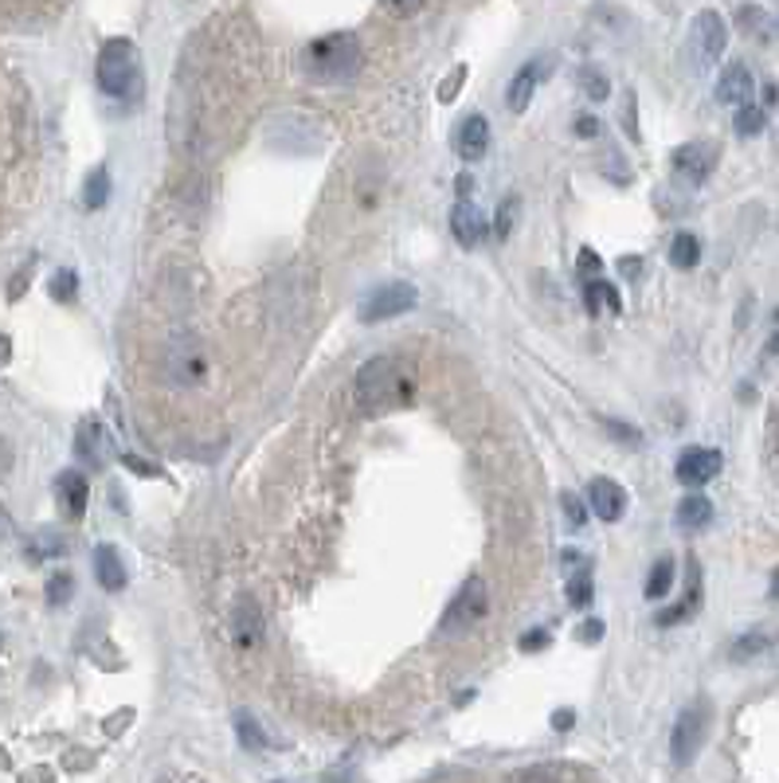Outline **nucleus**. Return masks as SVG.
<instances>
[{"mask_svg":"<svg viewBox=\"0 0 779 783\" xmlns=\"http://www.w3.org/2000/svg\"><path fill=\"white\" fill-rule=\"evenodd\" d=\"M412 400V381L392 357H373L357 373V404L368 416H388Z\"/></svg>","mask_w":779,"mask_h":783,"instance_id":"f257e3e1","label":"nucleus"},{"mask_svg":"<svg viewBox=\"0 0 779 783\" xmlns=\"http://www.w3.org/2000/svg\"><path fill=\"white\" fill-rule=\"evenodd\" d=\"M4 361H9V337H0V369H4Z\"/></svg>","mask_w":779,"mask_h":783,"instance_id":"3c124183","label":"nucleus"},{"mask_svg":"<svg viewBox=\"0 0 779 783\" xmlns=\"http://www.w3.org/2000/svg\"><path fill=\"white\" fill-rule=\"evenodd\" d=\"M462 83H467V67H455L451 75L442 79V86H439V98H442V103H451V94L462 91Z\"/></svg>","mask_w":779,"mask_h":783,"instance_id":"4c0bfd02","label":"nucleus"},{"mask_svg":"<svg viewBox=\"0 0 779 783\" xmlns=\"http://www.w3.org/2000/svg\"><path fill=\"white\" fill-rule=\"evenodd\" d=\"M717 168V145L709 141H689L682 150H674V173L686 180L689 188H701L705 180L713 177Z\"/></svg>","mask_w":779,"mask_h":783,"instance_id":"1a4fd4ad","label":"nucleus"},{"mask_svg":"<svg viewBox=\"0 0 779 783\" xmlns=\"http://www.w3.org/2000/svg\"><path fill=\"white\" fill-rule=\"evenodd\" d=\"M697 607H701V569H697V560H689L686 599H682V604H677V607H666V611H658V627L686 623L689 616H697Z\"/></svg>","mask_w":779,"mask_h":783,"instance_id":"a211bd4d","label":"nucleus"},{"mask_svg":"<svg viewBox=\"0 0 779 783\" xmlns=\"http://www.w3.org/2000/svg\"><path fill=\"white\" fill-rule=\"evenodd\" d=\"M588 505L595 510L600 522H619L623 513H627V490L619 482H611V478H595L588 486Z\"/></svg>","mask_w":779,"mask_h":783,"instance_id":"ddd939ff","label":"nucleus"},{"mask_svg":"<svg viewBox=\"0 0 779 783\" xmlns=\"http://www.w3.org/2000/svg\"><path fill=\"white\" fill-rule=\"evenodd\" d=\"M420 302V290L412 282H385V287H376L365 302H361V317L365 322H388V317H400L408 309H415Z\"/></svg>","mask_w":779,"mask_h":783,"instance_id":"0eeeda50","label":"nucleus"},{"mask_svg":"<svg viewBox=\"0 0 779 783\" xmlns=\"http://www.w3.org/2000/svg\"><path fill=\"white\" fill-rule=\"evenodd\" d=\"M553 71V59L548 56H536L533 63H526L521 71L514 75V83H509V91H506V103H509V110L514 114H521L529 103H533V91H536V83Z\"/></svg>","mask_w":779,"mask_h":783,"instance_id":"f8f14e48","label":"nucleus"},{"mask_svg":"<svg viewBox=\"0 0 779 783\" xmlns=\"http://www.w3.org/2000/svg\"><path fill=\"white\" fill-rule=\"evenodd\" d=\"M619 267H623V274H627V279H639V271H642L639 259H623Z\"/></svg>","mask_w":779,"mask_h":783,"instance_id":"09e8293b","label":"nucleus"},{"mask_svg":"<svg viewBox=\"0 0 779 783\" xmlns=\"http://www.w3.org/2000/svg\"><path fill=\"white\" fill-rule=\"evenodd\" d=\"M56 498H59V505H63L67 517H83L86 498H91L86 478L79 475V470H63V475L56 478Z\"/></svg>","mask_w":779,"mask_h":783,"instance_id":"6ab92c4d","label":"nucleus"},{"mask_svg":"<svg viewBox=\"0 0 779 783\" xmlns=\"http://www.w3.org/2000/svg\"><path fill=\"white\" fill-rule=\"evenodd\" d=\"M548 643H553V634L541 631V627H536L533 634H526V639H521V651H545Z\"/></svg>","mask_w":779,"mask_h":783,"instance_id":"37998d69","label":"nucleus"},{"mask_svg":"<svg viewBox=\"0 0 779 783\" xmlns=\"http://www.w3.org/2000/svg\"><path fill=\"white\" fill-rule=\"evenodd\" d=\"M75 287H79L75 271H59L56 279H51V299H56V302H71V299H75Z\"/></svg>","mask_w":779,"mask_h":783,"instance_id":"f704fd0d","label":"nucleus"},{"mask_svg":"<svg viewBox=\"0 0 779 783\" xmlns=\"http://www.w3.org/2000/svg\"><path fill=\"white\" fill-rule=\"evenodd\" d=\"M595 596V584H592V572H588V564L583 569H576V576L568 580V604L573 607H588Z\"/></svg>","mask_w":779,"mask_h":783,"instance_id":"c85d7f7f","label":"nucleus"},{"mask_svg":"<svg viewBox=\"0 0 779 783\" xmlns=\"http://www.w3.org/2000/svg\"><path fill=\"white\" fill-rule=\"evenodd\" d=\"M235 733H239V740H244V748H251V752H259V748H267V733L259 728V721L251 717V713H235Z\"/></svg>","mask_w":779,"mask_h":783,"instance_id":"cd10ccee","label":"nucleus"},{"mask_svg":"<svg viewBox=\"0 0 779 783\" xmlns=\"http://www.w3.org/2000/svg\"><path fill=\"white\" fill-rule=\"evenodd\" d=\"M776 28H779V20H776Z\"/></svg>","mask_w":779,"mask_h":783,"instance_id":"6e6d98bb","label":"nucleus"},{"mask_svg":"<svg viewBox=\"0 0 779 783\" xmlns=\"http://www.w3.org/2000/svg\"><path fill=\"white\" fill-rule=\"evenodd\" d=\"M736 24H741L748 36H764V32H768V16H764L760 4H744V9L736 12Z\"/></svg>","mask_w":779,"mask_h":783,"instance_id":"7c9ffc66","label":"nucleus"},{"mask_svg":"<svg viewBox=\"0 0 779 783\" xmlns=\"http://www.w3.org/2000/svg\"><path fill=\"white\" fill-rule=\"evenodd\" d=\"M776 153H779V138H776Z\"/></svg>","mask_w":779,"mask_h":783,"instance_id":"5fc2aeb1","label":"nucleus"},{"mask_svg":"<svg viewBox=\"0 0 779 783\" xmlns=\"http://www.w3.org/2000/svg\"><path fill=\"white\" fill-rule=\"evenodd\" d=\"M455 145H459L462 161H482L489 150V126L482 114H470L467 121L459 126V138H455Z\"/></svg>","mask_w":779,"mask_h":783,"instance_id":"f3484780","label":"nucleus"},{"mask_svg":"<svg viewBox=\"0 0 779 783\" xmlns=\"http://www.w3.org/2000/svg\"><path fill=\"white\" fill-rule=\"evenodd\" d=\"M208 376V357L200 349L197 337H177L165 353H161V381L173 388H197Z\"/></svg>","mask_w":779,"mask_h":783,"instance_id":"20e7f679","label":"nucleus"},{"mask_svg":"<svg viewBox=\"0 0 779 783\" xmlns=\"http://www.w3.org/2000/svg\"><path fill=\"white\" fill-rule=\"evenodd\" d=\"M67 552V541L59 537V533H36L28 541V557L32 560H47V557H63Z\"/></svg>","mask_w":779,"mask_h":783,"instance_id":"c756f323","label":"nucleus"},{"mask_svg":"<svg viewBox=\"0 0 779 783\" xmlns=\"http://www.w3.org/2000/svg\"><path fill=\"white\" fill-rule=\"evenodd\" d=\"M776 451H779V420H776Z\"/></svg>","mask_w":779,"mask_h":783,"instance_id":"864d4df0","label":"nucleus"},{"mask_svg":"<svg viewBox=\"0 0 779 783\" xmlns=\"http://www.w3.org/2000/svg\"><path fill=\"white\" fill-rule=\"evenodd\" d=\"M576 639H580V643H588V646H595L603 639V623H600V619H588V623L576 627Z\"/></svg>","mask_w":779,"mask_h":783,"instance_id":"ea45409f","label":"nucleus"},{"mask_svg":"<svg viewBox=\"0 0 779 783\" xmlns=\"http://www.w3.org/2000/svg\"><path fill=\"white\" fill-rule=\"evenodd\" d=\"M677 525L682 529H705V525L713 522V502L709 498H701V494H689V498H682L677 502Z\"/></svg>","mask_w":779,"mask_h":783,"instance_id":"412c9836","label":"nucleus"},{"mask_svg":"<svg viewBox=\"0 0 779 783\" xmlns=\"http://www.w3.org/2000/svg\"><path fill=\"white\" fill-rule=\"evenodd\" d=\"M122 463H126V467H130V470H141V475H150V478H157V475H161V470L153 467V463H145V458H138V455H126Z\"/></svg>","mask_w":779,"mask_h":783,"instance_id":"a18cd8bd","label":"nucleus"},{"mask_svg":"<svg viewBox=\"0 0 779 783\" xmlns=\"http://www.w3.org/2000/svg\"><path fill=\"white\" fill-rule=\"evenodd\" d=\"M489 611V592L486 584H482V576H470L467 587H462L459 596H455V604L447 607V616H442L439 631L442 634H455V631H467V627L482 623V616Z\"/></svg>","mask_w":779,"mask_h":783,"instance_id":"423d86ee","label":"nucleus"},{"mask_svg":"<svg viewBox=\"0 0 779 783\" xmlns=\"http://www.w3.org/2000/svg\"><path fill=\"white\" fill-rule=\"evenodd\" d=\"M736 133L741 138H756V133H764L768 130V110L764 106H752V103H741L736 106Z\"/></svg>","mask_w":779,"mask_h":783,"instance_id":"a878e982","label":"nucleus"},{"mask_svg":"<svg viewBox=\"0 0 779 783\" xmlns=\"http://www.w3.org/2000/svg\"><path fill=\"white\" fill-rule=\"evenodd\" d=\"M235 639L239 643H259L263 639V616H259L255 599H239V607H235Z\"/></svg>","mask_w":779,"mask_h":783,"instance_id":"5701e85b","label":"nucleus"},{"mask_svg":"<svg viewBox=\"0 0 779 783\" xmlns=\"http://www.w3.org/2000/svg\"><path fill=\"white\" fill-rule=\"evenodd\" d=\"M94 576H98V584L106 587V592H122L126 587V560L122 552L114 549V545H98L94 549Z\"/></svg>","mask_w":779,"mask_h":783,"instance_id":"dca6fc26","label":"nucleus"},{"mask_svg":"<svg viewBox=\"0 0 779 783\" xmlns=\"http://www.w3.org/2000/svg\"><path fill=\"white\" fill-rule=\"evenodd\" d=\"M9 529L12 522H9V513H4V505H0V537H9Z\"/></svg>","mask_w":779,"mask_h":783,"instance_id":"8fccbe9b","label":"nucleus"},{"mask_svg":"<svg viewBox=\"0 0 779 783\" xmlns=\"http://www.w3.org/2000/svg\"><path fill=\"white\" fill-rule=\"evenodd\" d=\"M689 44H694V56L701 67L717 63V59L724 56V47H729V28H724L721 12H697Z\"/></svg>","mask_w":779,"mask_h":783,"instance_id":"6e6552de","label":"nucleus"},{"mask_svg":"<svg viewBox=\"0 0 779 783\" xmlns=\"http://www.w3.org/2000/svg\"><path fill=\"white\" fill-rule=\"evenodd\" d=\"M75 455L83 458V467L103 470L110 463V435L98 420H83L75 431Z\"/></svg>","mask_w":779,"mask_h":783,"instance_id":"9b49d317","label":"nucleus"},{"mask_svg":"<svg viewBox=\"0 0 779 783\" xmlns=\"http://www.w3.org/2000/svg\"><path fill=\"white\" fill-rule=\"evenodd\" d=\"M709 725H713V705L709 701H694L689 709H682V717L674 725V737H670V756H674L677 768H686L697 760L705 737H709Z\"/></svg>","mask_w":779,"mask_h":783,"instance_id":"39448f33","label":"nucleus"},{"mask_svg":"<svg viewBox=\"0 0 779 783\" xmlns=\"http://www.w3.org/2000/svg\"><path fill=\"white\" fill-rule=\"evenodd\" d=\"M576 267H580V274H588V279H595V274L603 271L600 255H595L592 247H583V252H580V262H576Z\"/></svg>","mask_w":779,"mask_h":783,"instance_id":"a19ab883","label":"nucleus"},{"mask_svg":"<svg viewBox=\"0 0 779 783\" xmlns=\"http://www.w3.org/2000/svg\"><path fill=\"white\" fill-rule=\"evenodd\" d=\"M670 262H674L677 271H694L697 262H701V239L689 232H677L674 243H670Z\"/></svg>","mask_w":779,"mask_h":783,"instance_id":"b1692460","label":"nucleus"},{"mask_svg":"<svg viewBox=\"0 0 779 783\" xmlns=\"http://www.w3.org/2000/svg\"><path fill=\"white\" fill-rule=\"evenodd\" d=\"M721 467H724L721 451L689 447V451H682V455H677L674 475H677V482H686V486H705V482H713V478L721 475Z\"/></svg>","mask_w":779,"mask_h":783,"instance_id":"9d476101","label":"nucleus"},{"mask_svg":"<svg viewBox=\"0 0 779 783\" xmlns=\"http://www.w3.org/2000/svg\"><path fill=\"white\" fill-rule=\"evenodd\" d=\"M106 200H110V173H106V168H91V177H86L83 185V208L98 212Z\"/></svg>","mask_w":779,"mask_h":783,"instance_id":"393cba45","label":"nucleus"},{"mask_svg":"<svg viewBox=\"0 0 779 783\" xmlns=\"http://www.w3.org/2000/svg\"><path fill=\"white\" fill-rule=\"evenodd\" d=\"M98 86L110 98H141L145 91V67H141V51L130 39H110L98 51Z\"/></svg>","mask_w":779,"mask_h":783,"instance_id":"7ed1b4c3","label":"nucleus"},{"mask_svg":"<svg viewBox=\"0 0 779 783\" xmlns=\"http://www.w3.org/2000/svg\"><path fill=\"white\" fill-rule=\"evenodd\" d=\"M771 646H776V631H768V627H756V631H744L741 639L729 646V658H733V663H752V658L768 654Z\"/></svg>","mask_w":779,"mask_h":783,"instance_id":"aec40b11","label":"nucleus"},{"mask_svg":"<svg viewBox=\"0 0 779 783\" xmlns=\"http://www.w3.org/2000/svg\"><path fill=\"white\" fill-rule=\"evenodd\" d=\"M771 599H779V569L771 572Z\"/></svg>","mask_w":779,"mask_h":783,"instance_id":"603ef678","label":"nucleus"},{"mask_svg":"<svg viewBox=\"0 0 779 783\" xmlns=\"http://www.w3.org/2000/svg\"><path fill=\"white\" fill-rule=\"evenodd\" d=\"M361 59H365V51H361V39L353 32L321 36L302 51L306 75L318 79V83H345L361 71Z\"/></svg>","mask_w":779,"mask_h":783,"instance_id":"f03ea898","label":"nucleus"},{"mask_svg":"<svg viewBox=\"0 0 779 783\" xmlns=\"http://www.w3.org/2000/svg\"><path fill=\"white\" fill-rule=\"evenodd\" d=\"M451 232H455V239H459L462 247H479V243L486 239V232H489L486 212H482V208H474L470 200H459V204H455V212H451Z\"/></svg>","mask_w":779,"mask_h":783,"instance_id":"4468645a","label":"nucleus"},{"mask_svg":"<svg viewBox=\"0 0 779 783\" xmlns=\"http://www.w3.org/2000/svg\"><path fill=\"white\" fill-rule=\"evenodd\" d=\"M674 587V560L662 557L650 569V580H647V599H666V592Z\"/></svg>","mask_w":779,"mask_h":783,"instance_id":"bb28decb","label":"nucleus"},{"mask_svg":"<svg viewBox=\"0 0 779 783\" xmlns=\"http://www.w3.org/2000/svg\"><path fill=\"white\" fill-rule=\"evenodd\" d=\"M71 592H75V580H71V572H56V576L47 580V604L63 607L67 599H71Z\"/></svg>","mask_w":779,"mask_h":783,"instance_id":"2f4dec72","label":"nucleus"},{"mask_svg":"<svg viewBox=\"0 0 779 783\" xmlns=\"http://www.w3.org/2000/svg\"><path fill=\"white\" fill-rule=\"evenodd\" d=\"M576 133H580V138H595V133H600V121H595L592 114H580V118H576Z\"/></svg>","mask_w":779,"mask_h":783,"instance_id":"c03bdc74","label":"nucleus"},{"mask_svg":"<svg viewBox=\"0 0 779 783\" xmlns=\"http://www.w3.org/2000/svg\"><path fill=\"white\" fill-rule=\"evenodd\" d=\"M580 86L588 91V98H595V103H603V98L611 94L607 79H603L600 71H595V67H583V71H580Z\"/></svg>","mask_w":779,"mask_h":783,"instance_id":"473e14b6","label":"nucleus"},{"mask_svg":"<svg viewBox=\"0 0 779 783\" xmlns=\"http://www.w3.org/2000/svg\"><path fill=\"white\" fill-rule=\"evenodd\" d=\"M380 4H385L392 16H412V12H420L423 0H380Z\"/></svg>","mask_w":779,"mask_h":783,"instance_id":"79ce46f5","label":"nucleus"},{"mask_svg":"<svg viewBox=\"0 0 779 783\" xmlns=\"http://www.w3.org/2000/svg\"><path fill=\"white\" fill-rule=\"evenodd\" d=\"M560 510H564V522H568V529H583V522H588V510H583V502L576 494H560Z\"/></svg>","mask_w":779,"mask_h":783,"instance_id":"72a5a7b5","label":"nucleus"},{"mask_svg":"<svg viewBox=\"0 0 779 783\" xmlns=\"http://www.w3.org/2000/svg\"><path fill=\"white\" fill-rule=\"evenodd\" d=\"M603 428H607L615 439H623V443H627V447H639V443H642V435H639V431H635V428H627V423H619V420H603Z\"/></svg>","mask_w":779,"mask_h":783,"instance_id":"e433bc0d","label":"nucleus"},{"mask_svg":"<svg viewBox=\"0 0 779 783\" xmlns=\"http://www.w3.org/2000/svg\"><path fill=\"white\" fill-rule=\"evenodd\" d=\"M517 208H521V200H517V196H509L506 204L498 208V235H501V239H506V235L514 232V215H517Z\"/></svg>","mask_w":779,"mask_h":783,"instance_id":"c9c22d12","label":"nucleus"},{"mask_svg":"<svg viewBox=\"0 0 779 783\" xmlns=\"http://www.w3.org/2000/svg\"><path fill=\"white\" fill-rule=\"evenodd\" d=\"M556 775H588V772H564V768H526L517 780H556Z\"/></svg>","mask_w":779,"mask_h":783,"instance_id":"58836bf2","label":"nucleus"},{"mask_svg":"<svg viewBox=\"0 0 779 783\" xmlns=\"http://www.w3.org/2000/svg\"><path fill=\"white\" fill-rule=\"evenodd\" d=\"M779 103V86L776 83H764V110H768V106H776Z\"/></svg>","mask_w":779,"mask_h":783,"instance_id":"de8ad7c7","label":"nucleus"},{"mask_svg":"<svg viewBox=\"0 0 779 783\" xmlns=\"http://www.w3.org/2000/svg\"><path fill=\"white\" fill-rule=\"evenodd\" d=\"M583 302H588V314L600 317L603 309H611V314H619L623 302H619V290L611 287V282L603 279H592L588 287H583Z\"/></svg>","mask_w":779,"mask_h":783,"instance_id":"4be33fe9","label":"nucleus"},{"mask_svg":"<svg viewBox=\"0 0 779 783\" xmlns=\"http://www.w3.org/2000/svg\"><path fill=\"white\" fill-rule=\"evenodd\" d=\"M573 721H576L573 709H560V713L553 717V728H556V733H568V728H573Z\"/></svg>","mask_w":779,"mask_h":783,"instance_id":"49530a36","label":"nucleus"},{"mask_svg":"<svg viewBox=\"0 0 779 783\" xmlns=\"http://www.w3.org/2000/svg\"><path fill=\"white\" fill-rule=\"evenodd\" d=\"M752 71L744 63H729L721 71V83H717V103H724V106H741V103H748L752 98Z\"/></svg>","mask_w":779,"mask_h":783,"instance_id":"2eb2a0df","label":"nucleus"}]
</instances>
